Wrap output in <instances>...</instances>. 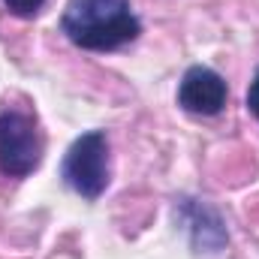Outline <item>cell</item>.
I'll return each instance as SVG.
<instances>
[{"label": "cell", "mask_w": 259, "mask_h": 259, "mask_svg": "<svg viewBox=\"0 0 259 259\" xmlns=\"http://www.w3.org/2000/svg\"><path fill=\"white\" fill-rule=\"evenodd\" d=\"M61 30L84 52H115L142 33V21L130 0H69Z\"/></svg>", "instance_id": "cell-1"}, {"label": "cell", "mask_w": 259, "mask_h": 259, "mask_svg": "<svg viewBox=\"0 0 259 259\" xmlns=\"http://www.w3.org/2000/svg\"><path fill=\"white\" fill-rule=\"evenodd\" d=\"M3 6L12 12V15H21V18H30V15H36L42 6H46V0H3Z\"/></svg>", "instance_id": "cell-5"}, {"label": "cell", "mask_w": 259, "mask_h": 259, "mask_svg": "<svg viewBox=\"0 0 259 259\" xmlns=\"http://www.w3.org/2000/svg\"><path fill=\"white\" fill-rule=\"evenodd\" d=\"M61 178L72 193L84 199H100L106 193L112 169H109V136L103 130H91L66 148Z\"/></svg>", "instance_id": "cell-2"}, {"label": "cell", "mask_w": 259, "mask_h": 259, "mask_svg": "<svg viewBox=\"0 0 259 259\" xmlns=\"http://www.w3.org/2000/svg\"><path fill=\"white\" fill-rule=\"evenodd\" d=\"M247 109L256 115V121H259V69L253 75V81H250V88H247Z\"/></svg>", "instance_id": "cell-6"}, {"label": "cell", "mask_w": 259, "mask_h": 259, "mask_svg": "<svg viewBox=\"0 0 259 259\" xmlns=\"http://www.w3.org/2000/svg\"><path fill=\"white\" fill-rule=\"evenodd\" d=\"M226 100H229V88L223 75L214 72L211 66H190L178 84V106L199 118L220 115Z\"/></svg>", "instance_id": "cell-4"}, {"label": "cell", "mask_w": 259, "mask_h": 259, "mask_svg": "<svg viewBox=\"0 0 259 259\" xmlns=\"http://www.w3.org/2000/svg\"><path fill=\"white\" fill-rule=\"evenodd\" d=\"M42 163V133L30 112L0 109V172L6 178H27Z\"/></svg>", "instance_id": "cell-3"}]
</instances>
